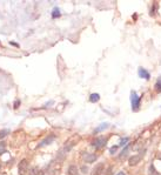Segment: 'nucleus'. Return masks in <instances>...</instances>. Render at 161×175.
<instances>
[{
	"label": "nucleus",
	"instance_id": "9d476101",
	"mask_svg": "<svg viewBox=\"0 0 161 175\" xmlns=\"http://www.w3.org/2000/svg\"><path fill=\"white\" fill-rule=\"evenodd\" d=\"M108 126H110V125L107 124V122H105V124H101L100 126H98V127L94 129V134H95V133H100V132L107 129V128H108Z\"/></svg>",
	"mask_w": 161,
	"mask_h": 175
},
{
	"label": "nucleus",
	"instance_id": "ddd939ff",
	"mask_svg": "<svg viewBox=\"0 0 161 175\" xmlns=\"http://www.w3.org/2000/svg\"><path fill=\"white\" fill-rule=\"evenodd\" d=\"M154 87H155V91H156L158 93H161V77L158 78V80H156Z\"/></svg>",
	"mask_w": 161,
	"mask_h": 175
},
{
	"label": "nucleus",
	"instance_id": "5701e85b",
	"mask_svg": "<svg viewBox=\"0 0 161 175\" xmlns=\"http://www.w3.org/2000/svg\"><path fill=\"white\" fill-rule=\"evenodd\" d=\"M0 169H1V166H0Z\"/></svg>",
	"mask_w": 161,
	"mask_h": 175
},
{
	"label": "nucleus",
	"instance_id": "20e7f679",
	"mask_svg": "<svg viewBox=\"0 0 161 175\" xmlns=\"http://www.w3.org/2000/svg\"><path fill=\"white\" fill-rule=\"evenodd\" d=\"M97 154H93V153H86L84 155V160L87 162V163H93L95 160H97Z\"/></svg>",
	"mask_w": 161,
	"mask_h": 175
},
{
	"label": "nucleus",
	"instance_id": "f257e3e1",
	"mask_svg": "<svg viewBox=\"0 0 161 175\" xmlns=\"http://www.w3.org/2000/svg\"><path fill=\"white\" fill-rule=\"evenodd\" d=\"M140 101H141V96H139L135 91H132L131 92V105H132V109L134 112H136L139 109Z\"/></svg>",
	"mask_w": 161,
	"mask_h": 175
},
{
	"label": "nucleus",
	"instance_id": "39448f33",
	"mask_svg": "<svg viewBox=\"0 0 161 175\" xmlns=\"http://www.w3.org/2000/svg\"><path fill=\"white\" fill-rule=\"evenodd\" d=\"M55 140V135H49V136H47V137H45L42 141L38 145V147H44V146H46V145H51L53 141Z\"/></svg>",
	"mask_w": 161,
	"mask_h": 175
},
{
	"label": "nucleus",
	"instance_id": "2eb2a0df",
	"mask_svg": "<svg viewBox=\"0 0 161 175\" xmlns=\"http://www.w3.org/2000/svg\"><path fill=\"white\" fill-rule=\"evenodd\" d=\"M6 152V144L5 142H0V155H3Z\"/></svg>",
	"mask_w": 161,
	"mask_h": 175
},
{
	"label": "nucleus",
	"instance_id": "f03ea898",
	"mask_svg": "<svg viewBox=\"0 0 161 175\" xmlns=\"http://www.w3.org/2000/svg\"><path fill=\"white\" fill-rule=\"evenodd\" d=\"M106 144H107V137H105V136L97 137L95 140H93V142H92V145H93L97 149H100V148L105 147V146H106Z\"/></svg>",
	"mask_w": 161,
	"mask_h": 175
},
{
	"label": "nucleus",
	"instance_id": "4468645a",
	"mask_svg": "<svg viewBox=\"0 0 161 175\" xmlns=\"http://www.w3.org/2000/svg\"><path fill=\"white\" fill-rule=\"evenodd\" d=\"M60 15H61L60 10L58 7H55L54 10H53V12H52V18H58V16H60Z\"/></svg>",
	"mask_w": 161,
	"mask_h": 175
},
{
	"label": "nucleus",
	"instance_id": "0eeeda50",
	"mask_svg": "<svg viewBox=\"0 0 161 175\" xmlns=\"http://www.w3.org/2000/svg\"><path fill=\"white\" fill-rule=\"evenodd\" d=\"M103 168H105V165H103L102 162L98 163V165L93 168V170H92V175H101V174H102V172H103Z\"/></svg>",
	"mask_w": 161,
	"mask_h": 175
},
{
	"label": "nucleus",
	"instance_id": "423d86ee",
	"mask_svg": "<svg viewBox=\"0 0 161 175\" xmlns=\"http://www.w3.org/2000/svg\"><path fill=\"white\" fill-rule=\"evenodd\" d=\"M138 74H139V77H140V78L145 79V80H148V79L151 78L149 72H148V71H146V69H145V68H142V67H140V68L138 69Z\"/></svg>",
	"mask_w": 161,
	"mask_h": 175
},
{
	"label": "nucleus",
	"instance_id": "a211bd4d",
	"mask_svg": "<svg viewBox=\"0 0 161 175\" xmlns=\"http://www.w3.org/2000/svg\"><path fill=\"white\" fill-rule=\"evenodd\" d=\"M8 133H10V131H8V129H4V131H1V132H0V139L5 137V136H6Z\"/></svg>",
	"mask_w": 161,
	"mask_h": 175
},
{
	"label": "nucleus",
	"instance_id": "6e6552de",
	"mask_svg": "<svg viewBox=\"0 0 161 175\" xmlns=\"http://www.w3.org/2000/svg\"><path fill=\"white\" fill-rule=\"evenodd\" d=\"M140 160H141V155H134L129 159V165L131 166H135V165H138V162Z\"/></svg>",
	"mask_w": 161,
	"mask_h": 175
},
{
	"label": "nucleus",
	"instance_id": "1a4fd4ad",
	"mask_svg": "<svg viewBox=\"0 0 161 175\" xmlns=\"http://www.w3.org/2000/svg\"><path fill=\"white\" fill-rule=\"evenodd\" d=\"M68 175H79V170H78L77 166L71 165L68 167Z\"/></svg>",
	"mask_w": 161,
	"mask_h": 175
},
{
	"label": "nucleus",
	"instance_id": "7ed1b4c3",
	"mask_svg": "<svg viewBox=\"0 0 161 175\" xmlns=\"http://www.w3.org/2000/svg\"><path fill=\"white\" fill-rule=\"evenodd\" d=\"M18 170H19V175H25L28 170V161L26 159L21 160L19 162V166H18Z\"/></svg>",
	"mask_w": 161,
	"mask_h": 175
},
{
	"label": "nucleus",
	"instance_id": "aec40b11",
	"mask_svg": "<svg viewBox=\"0 0 161 175\" xmlns=\"http://www.w3.org/2000/svg\"><path fill=\"white\" fill-rule=\"evenodd\" d=\"M19 103H20V101L16 100V101L14 102V108H18V107H19Z\"/></svg>",
	"mask_w": 161,
	"mask_h": 175
},
{
	"label": "nucleus",
	"instance_id": "dca6fc26",
	"mask_svg": "<svg viewBox=\"0 0 161 175\" xmlns=\"http://www.w3.org/2000/svg\"><path fill=\"white\" fill-rule=\"evenodd\" d=\"M127 153H128V146H126L123 149H122V152H121V154L119 155V157H125L127 155Z\"/></svg>",
	"mask_w": 161,
	"mask_h": 175
},
{
	"label": "nucleus",
	"instance_id": "4be33fe9",
	"mask_svg": "<svg viewBox=\"0 0 161 175\" xmlns=\"http://www.w3.org/2000/svg\"><path fill=\"white\" fill-rule=\"evenodd\" d=\"M116 175H126V174H125V173H123V172H119V173H118V174H116Z\"/></svg>",
	"mask_w": 161,
	"mask_h": 175
},
{
	"label": "nucleus",
	"instance_id": "f3484780",
	"mask_svg": "<svg viewBox=\"0 0 161 175\" xmlns=\"http://www.w3.org/2000/svg\"><path fill=\"white\" fill-rule=\"evenodd\" d=\"M129 141V137H123V139H121L120 140V144H119V146H125V145H127V142Z\"/></svg>",
	"mask_w": 161,
	"mask_h": 175
},
{
	"label": "nucleus",
	"instance_id": "412c9836",
	"mask_svg": "<svg viewBox=\"0 0 161 175\" xmlns=\"http://www.w3.org/2000/svg\"><path fill=\"white\" fill-rule=\"evenodd\" d=\"M81 170H82V173H85V174H86V173L88 172V169H87V167H85V166H82V167H81Z\"/></svg>",
	"mask_w": 161,
	"mask_h": 175
},
{
	"label": "nucleus",
	"instance_id": "9b49d317",
	"mask_svg": "<svg viewBox=\"0 0 161 175\" xmlns=\"http://www.w3.org/2000/svg\"><path fill=\"white\" fill-rule=\"evenodd\" d=\"M29 174H31V175H44V172H42L41 169H39L38 167H33V168L31 169Z\"/></svg>",
	"mask_w": 161,
	"mask_h": 175
},
{
	"label": "nucleus",
	"instance_id": "6ab92c4d",
	"mask_svg": "<svg viewBox=\"0 0 161 175\" xmlns=\"http://www.w3.org/2000/svg\"><path fill=\"white\" fill-rule=\"evenodd\" d=\"M116 149H118V146H113V147L110 148V153H111V154H114V153L116 152Z\"/></svg>",
	"mask_w": 161,
	"mask_h": 175
},
{
	"label": "nucleus",
	"instance_id": "f8f14e48",
	"mask_svg": "<svg viewBox=\"0 0 161 175\" xmlns=\"http://www.w3.org/2000/svg\"><path fill=\"white\" fill-rule=\"evenodd\" d=\"M100 100V95L98 94V93H93V94H91V96H89V101L91 102H98Z\"/></svg>",
	"mask_w": 161,
	"mask_h": 175
}]
</instances>
